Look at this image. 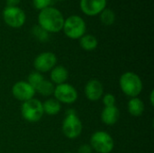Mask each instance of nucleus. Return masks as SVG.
<instances>
[{
    "label": "nucleus",
    "instance_id": "f257e3e1",
    "mask_svg": "<svg viewBox=\"0 0 154 153\" xmlns=\"http://www.w3.org/2000/svg\"><path fill=\"white\" fill-rule=\"evenodd\" d=\"M64 16L62 13L53 7L49 6L38 14V25L49 33H57L62 30L64 23Z\"/></svg>",
    "mask_w": 154,
    "mask_h": 153
},
{
    "label": "nucleus",
    "instance_id": "f03ea898",
    "mask_svg": "<svg viewBox=\"0 0 154 153\" xmlns=\"http://www.w3.org/2000/svg\"><path fill=\"white\" fill-rule=\"evenodd\" d=\"M119 87L122 92L129 97H137L143 91V83L139 75L134 72L127 71L121 75Z\"/></svg>",
    "mask_w": 154,
    "mask_h": 153
},
{
    "label": "nucleus",
    "instance_id": "7ed1b4c3",
    "mask_svg": "<svg viewBox=\"0 0 154 153\" xmlns=\"http://www.w3.org/2000/svg\"><path fill=\"white\" fill-rule=\"evenodd\" d=\"M62 31L68 38L71 40H79L86 33L87 24L81 16L73 14L65 18Z\"/></svg>",
    "mask_w": 154,
    "mask_h": 153
},
{
    "label": "nucleus",
    "instance_id": "20e7f679",
    "mask_svg": "<svg viewBox=\"0 0 154 153\" xmlns=\"http://www.w3.org/2000/svg\"><path fill=\"white\" fill-rule=\"evenodd\" d=\"M61 130L65 137L69 140L77 139L82 133L83 124L74 110H69L63 119Z\"/></svg>",
    "mask_w": 154,
    "mask_h": 153
},
{
    "label": "nucleus",
    "instance_id": "39448f33",
    "mask_svg": "<svg viewBox=\"0 0 154 153\" xmlns=\"http://www.w3.org/2000/svg\"><path fill=\"white\" fill-rule=\"evenodd\" d=\"M89 145L92 150L97 153H111L115 147L113 137L106 132L97 131L91 137Z\"/></svg>",
    "mask_w": 154,
    "mask_h": 153
},
{
    "label": "nucleus",
    "instance_id": "423d86ee",
    "mask_svg": "<svg viewBox=\"0 0 154 153\" xmlns=\"http://www.w3.org/2000/svg\"><path fill=\"white\" fill-rule=\"evenodd\" d=\"M21 115L22 117L29 123L39 122L44 115L42 103L36 98L23 102L21 106Z\"/></svg>",
    "mask_w": 154,
    "mask_h": 153
},
{
    "label": "nucleus",
    "instance_id": "0eeeda50",
    "mask_svg": "<svg viewBox=\"0 0 154 153\" xmlns=\"http://www.w3.org/2000/svg\"><path fill=\"white\" fill-rule=\"evenodd\" d=\"M2 14L5 23L11 28H21L26 22L25 12L19 6H6Z\"/></svg>",
    "mask_w": 154,
    "mask_h": 153
},
{
    "label": "nucleus",
    "instance_id": "6e6552de",
    "mask_svg": "<svg viewBox=\"0 0 154 153\" xmlns=\"http://www.w3.org/2000/svg\"><path fill=\"white\" fill-rule=\"evenodd\" d=\"M53 96L54 98L58 100L60 104L66 105L74 104L79 97V94L75 87L67 82L55 86Z\"/></svg>",
    "mask_w": 154,
    "mask_h": 153
},
{
    "label": "nucleus",
    "instance_id": "1a4fd4ad",
    "mask_svg": "<svg viewBox=\"0 0 154 153\" xmlns=\"http://www.w3.org/2000/svg\"><path fill=\"white\" fill-rule=\"evenodd\" d=\"M57 56L51 51H43L38 54L33 60V67L40 73L50 72L57 65Z\"/></svg>",
    "mask_w": 154,
    "mask_h": 153
},
{
    "label": "nucleus",
    "instance_id": "9d476101",
    "mask_svg": "<svg viewBox=\"0 0 154 153\" xmlns=\"http://www.w3.org/2000/svg\"><path fill=\"white\" fill-rule=\"evenodd\" d=\"M35 94H36L35 89L27 81H23V80L17 81L12 87L13 96L23 103L32 98H34Z\"/></svg>",
    "mask_w": 154,
    "mask_h": 153
},
{
    "label": "nucleus",
    "instance_id": "9b49d317",
    "mask_svg": "<svg viewBox=\"0 0 154 153\" xmlns=\"http://www.w3.org/2000/svg\"><path fill=\"white\" fill-rule=\"evenodd\" d=\"M106 0H80V10L88 16H96L106 8Z\"/></svg>",
    "mask_w": 154,
    "mask_h": 153
},
{
    "label": "nucleus",
    "instance_id": "f8f14e48",
    "mask_svg": "<svg viewBox=\"0 0 154 153\" xmlns=\"http://www.w3.org/2000/svg\"><path fill=\"white\" fill-rule=\"evenodd\" d=\"M84 93L89 101L96 102L102 98L104 95V86L102 82L97 78L88 80L84 87Z\"/></svg>",
    "mask_w": 154,
    "mask_h": 153
},
{
    "label": "nucleus",
    "instance_id": "ddd939ff",
    "mask_svg": "<svg viewBox=\"0 0 154 153\" xmlns=\"http://www.w3.org/2000/svg\"><path fill=\"white\" fill-rule=\"evenodd\" d=\"M101 121L103 124L108 126H112L117 123L120 117V111L117 108L116 106H109V107H104V109L101 112Z\"/></svg>",
    "mask_w": 154,
    "mask_h": 153
},
{
    "label": "nucleus",
    "instance_id": "4468645a",
    "mask_svg": "<svg viewBox=\"0 0 154 153\" xmlns=\"http://www.w3.org/2000/svg\"><path fill=\"white\" fill-rule=\"evenodd\" d=\"M68 78H69V71L62 65H56L50 71V80L56 86L66 83Z\"/></svg>",
    "mask_w": 154,
    "mask_h": 153
},
{
    "label": "nucleus",
    "instance_id": "2eb2a0df",
    "mask_svg": "<svg viewBox=\"0 0 154 153\" xmlns=\"http://www.w3.org/2000/svg\"><path fill=\"white\" fill-rule=\"evenodd\" d=\"M127 109H128V113L134 116V117H140L143 115L144 109H145V106L143 101L137 97H132L130 98L128 104H127Z\"/></svg>",
    "mask_w": 154,
    "mask_h": 153
},
{
    "label": "nucleus",
    "instance_id": "dca6fc26",
    "mask_svg": "<svg viewBox=\"0 0 154 153\" xmlns=\"http://www.w3.org/2000/svg\"><path fill=\"white\" fill-rule=\"evenodd\" d=\"M43 113L48 115H56L60 112L61 104L54 97L48 98L42 103Z\"/></svg>",
    "mask_w": 154,
    "mask_h": 153
},
{
    "label": "nucleus",
    "instance_id": "f3484780",
    "mask_svg": "<svg viewBox=\"0 0 154 153\" xmlns=\"http://www.w3.org/2000/svg\"><path fill=\"white\" fill-rule=\"evenodd\" d=\"M79 45L84 50L92 51L97 49V47L98 45V41L94 35L85 33L79 39Z\"/></svg>",
    "mask_w": 154,
    "mask_h": 153
},
{
    "label": "nucleus",
    "instance_id": "a211bd4d",
    "mask_svg": "<svg viewBox=\"0 0 154 153\" xmlns=\"http://www.w3.org/2000/svg\"><path fill=\"white\" fill-rule=\"evenodd\" d=\"M55 89V85L48 79H44L37 87H36V93H39L42 96H51L53 95Z\"/></svg>",
    "mask_w": 154,
    "mask_h": 153
},
{
    "label": "nucleus",
    "instance_id": "6ab92c4d",
    "mask_svg": "<svg viewBox=\"0 0 154 153\" xmlns=\"http://www.w3.org/2000/svg\"><path fill=\"white\" fill-rule=\"evenodd\" d=\"M99 17H100L101 23L106 26H110V25L114 24V23L116 21V14L110 8H105L99 14Z\"/></svg>",
    "mask_w": 154,
    "mask_h": 153
},
{
    "label": "nucleus",
    "instance_id": "aec40b11",
    "mask_svg": "<svg viewBox=\"0 0 154 153\" xmlns=\"http://www.w3.org/2000/svg\"><path fill=\"white\" fill-rule=\"evenodd\" d=\"M45 78H44V77H43V75L42 74V73H40V72H38V71H32V72H31L29 75H28V77H27V82L34 88V89H36V87L44 80ZM36 91V90H35Z\"/></svg>",
    "mask_w": 154,
    "mask_h": 153
},
{
    "label": "nucleus",
    "instance_id": "412c9836",
    "mask_svg": "<svg viewBox=\"0 0 154 153\" xmlns=\"http://www.w3.org/2000/svg\"><path fill=\"white\" fill-rule=\"evenodd\" d=\"M32 35L40 41H47L50 37V33L47 32L45 30H43L41 26L39 25H34L32 29Z\"/></svg>",
    "mask_w": 154,
    "mask_h": 153
},
{
    "label": "nucleus",
    "instance_id": "4be33fe9",
    "mask_svg": "<svg viewBox=\"0 0 154 153\" xmlns=\"http://www.w3.org/2000/svg\"><path fill=\"white\" fill-rule=\"evenodd\" d=\"M102 102H103V105L105 106V107L115 106H116V96L113 94L107 93V94L103 95Z\"/></svg>",
    "mask_w": 154,
    "mask_h": 153
},
{
    "label": "nucleus",
    "instance_id": "5701e85b",
    "mask_svg": "<svg viewBox=\"0 0 154 153\" xmlns=\"http://www.w3.org/2000/svg\"><path fill=\"white\" fill-rule=\"evenodd\" d=\"M52 0H32V4L33 6L37 9V10H43L49 6H51Z\"/></svg>",
    "mask_w": 154,
    "mask_h": 153
},
{
    "label": "nucleus",
    "instance_id": "b1692460",
    "mask_svg": "<svg viewBox=\"0 0 154 153\" xmlns=\"http://www.w3.org/2000/svg\"><path fill=\"white\" fill-rule=\"evenodd\" d=\"M93 150L91 148V146L88 143L82 144L79 146V148L78 149V153H92Z\"/></svg>",
    "mask_w": 154,
    "mask_h": 153
},
{
    "label": "nucleus",
    "instance_id": "393cba45",
    "mask_svg": "<svg viewBox=\"0 0 154 153\" xmlns=\"http://www.w3.org/2000/svg\"><path fill=\"white\" fill-rule=\"evenodd\" d=\"M6 6H18L21 0H5Z\"/></svg>",
    "mask_w": 154,
    "mask_h": 153
},
{
    "label": "nucleus",
    "instance_id": "a878e982",
    "mask_svg": "<svg viewBox=\"0 0 154 153\" xmlns=\"http://www.w3.org/2000/svg\"><path fill=\"white\" fill-rule=\"evenodd\" d=\"M153 96H154V90H152V91H151V93H150V103H151V105H152V106H154Z\"/></svg>",
    "mask_w": 154,
    "mask_h": 153
},
{
    "label": "nucleus",
    "instance_id": "bb28decb",
    "mask_svg": "<svg viewBox=\"0 0 154 153\" xmlns=\"http://www.w3.org/2000/svg\"><path fill=\"white\" fill-rule=\"evenodd\" d=\"M58 1H65V0H58Z\"/></svg>",
    "mask_w": 154,
    "mask_h": 153
},
{
    "label": "nucleus",
    "instance_id": "cd10ccee",
    "mask_svg": "<svg viewBox=\"0 0 154 153\" xmlns=\"http://www.w3.org/2000/svg\"><path fill=\"white\" fill-rule=\"evenodd\" d=\"M65 153H72V152H65Z\"/></svg>",
    "mask_w": 154,
    "mask_h": 153
}]
</instances>
